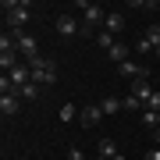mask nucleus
Returning <instances> with one entry per match:
<instances>
[{"mask_svg":"<svg viewBox=\"0 0 160 160\" xmlns=\"http://www.w3.org/2000/svg\"><path fill=\"white\" fill-rule=\"evenodd\" d=\"M4 32H22L32 18V4L29 0H4Z\"/></svg>","mask_w":160,"mask_h":160,"instance_id":"nucleus-1","label":"nucleus"},{"mask_svg":"<svg viewBox=\"0 0 160 160\" xmlns=\"http://www.w3.org/2000/svg\"><path fill=\"white\" fill-rule=\"evenodd\" d=\"M75 7L82 11V36H92V29H96V25L107 22V11H103L100 4H86V0H78Z\"/></svg>","mask_w":160,"mask_h":160,"instance_id":"nucleus-2","label":"nucleus"},{"mask_svg":"<svg viewBox=\"0 0 160 160\" xmlns=\"http://www.w3.org/2000/svg\"><path fill=\"white\" fill-rule=\"evenodd\" d=\"M29 68H32V82H36V86L46 89V86H53V82H57V64H53L50 57H36Z\"/></svg>","mask_w":160,"mask_h":160,"instance_id":"nucleus-3","label":"nucleus"},{"mask_svg":"<svg viewBox=\"0 0 160 160\" xmlns=\"http://www.w3.org/2000/svg\"><path fill=\"white\" fill-rule=\"evenodd\" d=\"M14 36V43H18V53H22V61L25 64H32L36 57H43V53H39V46H36V36H29V32H11Z\"/></svg>","mask_w":160,"mask_h":160,"instance_id":"nucleus-4","label":"nucleus"},{"mask_svg":"<svg viewBox=\"0 0 160 160\" xmlns=\"http://www.w3.org/2000/svg\"><path fill=\"white\" fill-rule=\"evenodd\" d=\"M57 36H61L64 43H68V39H78V36H82V22H78L75 14L64 11V14L57 18Z\"/></svg>","mask_w":160,"mask_h":160,"instance_id":"nucleus-5","label":"nucleus"},{"mask_svg":"<svg viewBox=\"0 0 160 160\" xmlns=\"http://www.w3.org/2000/svg\"><path fill=\"white\" fill-rule=\"evenodd\" d=\"M100 121H103L100 103H82V107H78V125H82V128H96Z\"/></svg>","mask_w":160,"mask_h":160,"instance_id":"nucleus-6","label":"nucleus"},{"mask_svg":"<svg viewBox=\"0 0 160 160\" xmlns=\"http://www.w3.org/2000/svg\"><path fill=\"white\" fill-rule=\"evenodd\" d=\"M7 78H11V89H14V92H22V89H25V86L32 82V68H29V64L22 61V64H18L14 71H7Z\"/></svg>","mask_w":160,"mask_h":160,"instance_id":"nucleus-7","label":"nucleus"},{"mask_svg":"<svg viewBox=\"0 0 160 160\" xmlns=\"http://www.w3.org/2000/svg\"><path fill=\"white\" fill-rule=\"evenodd\" d=\"M18 110H22V96H18V92H4V96H0V114L14 118Z\"/></svg>","mask_w":160,"mask_h":160,"instance_id":"nucleus-8","label":"nucleus"},{"mask_svg":"<svg viewBox=\"0 0 160 160\" xmlns=\"http://www.w3.org/2000/svg\"><path fill=\"white\" fill-rule=\"evenodd\" d=\"M103 32H110V36H121V32H125V14H121V11H107Z\"/></svg>","mask_w":160,"mask_h":160,"instance_id":"nucleus-9","label":"nucleus"},{"mask_svg":"<svg viewBox=\"0 0 160 160\" xmlns=\"http://www.w3.org/2000/svg\"><path fill=\"white\" fill-rule=\"evenodd\" d=\"M96 157H103V160H118L121 149H118L114 139H100V142H96Z\"/></svg>","mask_w":160,"mask_h":160,"instance_id":"nucleus-10","label":"nucleus"},{"mask_svg":"<svg viewBox=\"0 0 160 160\" xmlns=\"http://www.w3.org/2000/svg\"><path fill=\"white\" fill-rule=\"evenodd\" d=\"M142 71H146V64H139V61H125V64H118V75H121V78H132V82H135Z\"/></svg>","mask_w":160,"mask_h":160,"instance_id":"nucleus-11","label":"nucleus"},{"mask_svg":"<svg viewBox=\"0 0 160 160\" xmlns=\"http://www.w3.org/2000/svg\"><path fill=\"white\" fill-rule=\"evenodd\" d=\"M128 53H132V46L118 39V43H114V46H110V50H107V57H110V61H114V64H125V61H132V57H128Z\"/></svg>","mask_w":160,"mask_h":160,"instance_id":"nucleus-12","label":"nucleus"},{"mask_svg":"<svg viewBox=\"0 0 160 160\" xmlns=\"http://www.w3.org/2000/svg\"><path fill=\"white\" fill-rule=\"evenodd\" d=\"M121 107H125V100H118V96H103V100H100V110H103V118H114Z\"/></svg>","mask_w":160,"mask_h":160,"instance_id":"nucleus-13","label":"nucleus"},{"mask_svg":"<svg viewBox=\"0 0 160 160\" xmlns=\"http://www.w3.org/2000/svg\"><path fill=\"white\" fill-rule=\"evenodd\" d=\"M139 121H142L149 132H157V128H160V110H142V114H139Z\"/></svg>","mask_w":160,"mask_h":160,"instance_id":"nucleus-14","label":"nucleus"},{"mask_svg":"<svg viewBox=\"0 0 160 160\" xmlns=\"http://www.w3.org/2000/svg\"><path fill=\"white\" fill-rule=\"evenodd\" d=\"M78 107H82V103H64V107H61V121H64V125L78 121Z\"/></svg>","mask_w":160,"mask_h":160,"instance_id":"nucleus-15","label":"nucleus"},{"mask_svg":"<svg viewBox=\"0 0 160 160\" xmlns=\"http://www.w3.org/2000/svg\"><path fill=\"white\" fill-rule=\"evenodd\" d=\"M39 92H43V86H36V82H29V86H25L22 92H18V96H22V100H29V103H36V100H39Z\"/></svg>","mask_w":160,"mask_h":160,"instance_id":"nucleus-16","label":"nucleus"},{"mask_svg":"<svg viewBox=\"0 0 160 160\" xmlns=\"http://www.w3.org/2000/svg\"><path fill=\"white\" fill-rule=\"evenodd\" d=\"M125 110H132V114H142V110H146V103L139 100V96H132V92H128V96H125Z\"/></svg>","mask_w":160,"mask_h":160,"instance_id":"nucleus-17","label":"nucleus"},{"mask_svg":"<svg viewBox=\"0 0 160 160\" xmlns=\"http://www.w3.org/2000/svg\"><path fill=\"white\" fill-rule=\"evenodd\" d=\"M114 43H118V36H110V32H103V29L96 32V46H100V50H110Z\"/></svg>","mask_w":160,"mask_h":160,"instance_id":"nucleus-18","label":"nucleus"},{"mask_svg":"<svg viewBox=\"0 0 160 160\" xmlns=\"http://www.w3.org/2000/svg\"><path fill=\"white\" fill-rule=\"evenodd\" d=\"M142 39H146V43H149V46H153V50H157V46H160V25H149Z\"/></svg>","mask_w":160,"mask_h":160,"instance_id":"nucleus-19","label":"nucleus"},{"mask_svg":"<svg viewBox=\"0 0 160 160\" xmlns=\"http://www.w3.org/2000/svg\"><path fill=\"white\" fill-rule=\"evenodd\" d=\"M146 110H160V89H153V96L146 100Z\"/></svg>","mask_w":160,"mask_h":160,"instance_id":"nucleus-20","label":"nucleus"},{"mask_svg":"<svg viewBox=\"0 0 160 160\" xmlns=\"http://www.w3.org/2000/svg\"><path fill=\"white\" fill-rule=\"evenodd\" d=\"M68 160H86V149H78V146H68Z\"/></svg>","mask_w":160,"mask_h":160,"instance_id":"nucleus-21","label":"nucleus"},{"mask_svg":"<svg viewBox=\"0 0 160 160\" xmlns=\"http://www.w3.org/2000/svg\"><path fill=\"white\" fill-rule=\"evenodd\" d=\"M149 50H153V46H149L146 39H139V43H135V53H149Z\"/></svg>","mask_w":160,"mask_h":160,"instance_id":"nucleus-22","label":"nucleus"},{"mask_svg":"<svg viewBox=\"0 0 160 160\" xmlns=\"http://www.w3.org/2000/svg\"><path fill=\"white\" fill-rule=\"evenodd\" d=\"M142 160H160V146H153V149H149V153H146Z\"/></svg>","mask_w":160,"mask_h":160,"instance_id":"nucleus-23","label":"nucleus"},{"mask_svg":"<svg viewBox=\"0 0 160 160\" xmlns=\"http://www.w3.org/2000/svg\"><path fill=\"white\" fill-rule=\"evenodd\" d=\"M153 142H157V146H160V128H157V132H153Z\"/></svg>","mask_w":160,"mask_h":160,"instance_id":"nucleus-24","label":"nucleus"},{"mask_svg":"<svg viewBox=\"0 0 160 160\" xmlns=\"http://www.w3.org/2000/svg\"><path fill=\"white\" fill-rule=\"evenodd\" d=\"M153 53H157V61H160V46H157V50H153Z\"/></svg>","mask_w":160,"mask_h":160,"instance_id":"nucleus-25","label":"nucleus"},{"mask_svg":"<svg viewBox=\"0 0 160 160\" xmlns=\"http://www.w3.org/2000/svg\"><path fill=\"white\" fill-rule=\"evenodd\" d=\"M92 160H103V157H92Z\"/></svg>","mask_w":160,"mask_h":160,"instance_id":"nucleus-26","label":"nucleus"}]
</instances>
